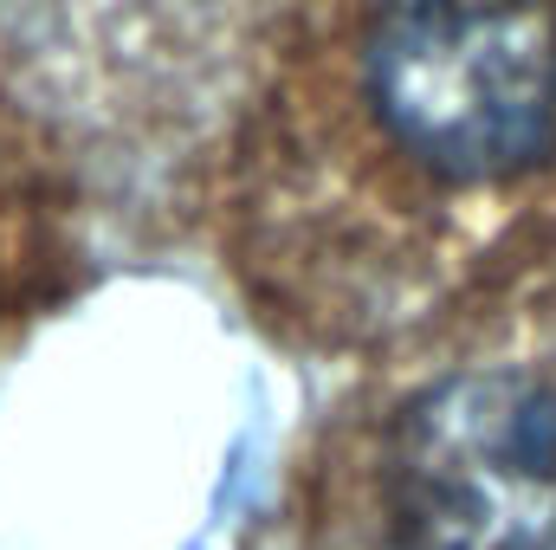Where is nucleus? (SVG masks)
I'll return each mask as SVG.
<instances>
[{
	"label": "nucleus",
	"mask_w": 556,
	"mask_h": 550,
	"mask_svg": "<svg viewBox=\"0 0 556 550\" xmlns=\"http://www.w3.org/2000/svg\"><path fill=\"white\" fill-rule=\"evenodd\" d=\"M395 550H556V389L459 370L408 402L389 447Z\"/></svg>",
	"instance_id": "nucleus-2"
},
{
	"label": "nucleus",
	"mask_w": 556,
	"mask_h": 550,
	"mask_svg": "<svg viewBox=\"0 0 556 550\" xmlns=\"http://www.w3.org/2000/svg\"><path fill=\"white\" fill-rule=\"evenodd\" d=\"M337 52L330 104L427 188H498L556 149V0H363Z\"/></svg>",
	"instance_id": "nucleus-1"
}]
</instances>
